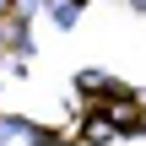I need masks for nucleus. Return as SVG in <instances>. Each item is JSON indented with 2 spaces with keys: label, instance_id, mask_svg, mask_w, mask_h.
Returning a JSON list of instances; mask_svg holds the SVG:
<instances>
[{
  "label": "nucleus",
  "instance_id": "f257e3e1",
  "mask_svg": "<svg viewBox=\"0 0 146 146\" xmlns=\"http://www.w3.org/2000/svg\"><path fill=\"white\" fill-rule=\"evenodd\" d=\"M49 16H54L60 27H76V16H81V0H49Z\"/></svg>",
  "mask_w": 146,
  "mask_h": 146
},
{
  "label": "nucleus",
  "instance_id": "f03ea898",
  "mask_svg": "<svg viewBox=\"0 0 146 146\" xmlns=\"http://www.w3.org/2000/svg\"><path fill=\"white\" fill-rule=\"evenodd\" d=\"M135 11H146V0H135Z\"/></svg>",
  "mask_w": 146,
  "mask_h": 146
}]
</instances>
